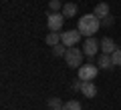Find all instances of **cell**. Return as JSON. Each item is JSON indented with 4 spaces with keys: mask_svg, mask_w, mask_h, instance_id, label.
I'll list each match as a JSON object with an SVG mask.
<instances>
[{
    "mask_svg": "<svg viewBox=\"0 0 121 110\" xmlns=\"http://www.w3.org/2000/svg\"><path fill=\"white\" fill-rule=\"evenodd\" d=\"M63 24H65L63 12H48L47 14V26H48L51 32H59V30L63 28Z\"/></svg>",
    "mask_w": 121,
    "mask_h": 110,
    "instance_id": "4",
    "label": "cell"
},
{
    "mask_svg": "<svg viewBox=\"0 0 121 110\" xmlns=\"http://www.w3.org/2000/svg\"><path fill=\"white\" fill-rule=\"evenodd\" d=\"M97 64H99V68H103V70H109V68L115 66L109 54H101V56H99V62H97Z\"/></svg>",
    "mask_w": 121,
    "mask_h": 110,
    "instance_id": "11",
    "label": "cell"
},
{
    "mask_svg": "<svg viewBox=\"0 0 121 110\" xmlns=\"http://www.w3.org/2000/svg\"><path fill=\"white\" fill-rule=\"evenodd\" d=\"M99 50H101V44L97 42V40L93 38V36H87L85 44H83V52H85L87 56H95Z\"/></svg>",
    "mask_w": 121,
    "mask_h": 110,
    "instance_id": "6",
    "label": "cell"
},
{
    "mask_svg": "<svg viewBox=\"0 0 121 110\" xmlns=\"http://www.w3.org/2000/svg\"><path fill=\"white\" fill-rule=\"evenodd\" d=\"M83 54H85V52H83L81 48H77V46H71V48H67V54H65L67 66H71V68H77V66H81V62H83Z\"/></svg>",
    "mask_w": 121,
    "mask_h": 110,
    "instance_id": "2",
    "label": "cell"
},
{
    "mask_svg": "<svg viewBox=\"0 0 121 110\" xmlns=\"http://www.w3.org/2000/svg\"><path fill=\"white\" fill-rule=\"evenodd\" d=\"M101 50H103V54H113V52L117 50V46H115V42H113L111 38H103L101 40Z\"/></svg>",
    "mask_w": 121,
    "mask_h": 110,
    "instance_id": "7",
    "label": "cell"
},
{
    "mask_svg": "<svg viewBox=\"0 0 121 110\" xmlns=\"http://www.w3.org/2000/svg\"><path fill=\"white\" fill-rule=\"evenodd\" d=\"M48 8H51V12H59L60 10V0H51L48 2Z\"/></svg>",
    "mask_w": 121,
    "mask_h": 110,
    "instance_id": "16",
    "label": "cell"
},
{
    "mask_svg": "<svg viewBox=\"0 0 121 110\" xmlns=\"http://www.w3.org/2000/svg\"><path fill=\"white\" fill-rule=\"evenodd\" d=\"M83 84H85V80H81V78H79V80H75V82H73V90H81Z\"/></svg>",
    "mask_w": 121,
    "mask_h": 110,
    "instance_id": "19",
    "label": "cell"
},
{
    "mask_svg": "<svg viewBox=\"0 0 121 110\" xmlns=\"http://www.w3.org/2000/svg\"><path fill=\"white\" fill-rule=\"evenodd\" d=\"M52 110H63V106H56V108H52Z\"/></svg>",
    "mask_w": 121,
    "mask_h": 110,
    "instance_id": "20",
    "label": "cell"
},
{
    "mask_svg": "<svg viewBox=\"0 0 121 110\" xmlns=\"http://www.w3.org/2000/svg\"><path fill=\"white\" fill-rule=\"evenodd\" d=\"M63 16H65V18L77 16V4H75V2H67V4L63 6Z\"/></svg>",
    "mask_w": 121,
    "mask_h": 110,
    "instance_id": "9",
    "label": "cell"
},
{
    "mask_svg": "<svg viewBox=\"0 0 121 110\" xmlns=\"http://www.w3.org/2000/svg\"><path fill=\"white\" fill-rule=\"evenodd\" d=\"M44 42H47L48 46H55V44H59V42H60V32H51V34H47Z\"/></svg>",
    "mask_w": 121,
    "mask_h": 110,
    "instance_id": "12",
    "label": "cell"
},
{
    "mask_svg": "<svg viewBox=\"0 0 121 110\" xmlns=\"http://www.w3.org/2000/svg\"><path fill=\"white\" fill-rule=\"evenodd\" d=\"M81 92L85 94L87 98H93V96H97V86L93 84V82H85L83 88H81Z\"/></svg>",
    "mask_w": 121,
    "mask_h": 110,
    "instance_id": "10",
    "label": "cell"
},
{
    "mask_svg": "<svg viewBox=\"0 0 121 110\" xmlns=\"http://www.w3.org/2000/svg\"><path fill=\"white\" fill-rule=\"evenodd\" d=\"M81 36L83 34L79 32V30H67V32H60V42L65 44L67 48H71V46H77L79 44Z\"/></svg>",
    "mask_w": 121,
    "mask_h": 110,
    "instance_id": "5",
    "label": "cell"
},
{
    "mask_svg": "<svg viewBox=\"0 0 121 110\" xmlns=\"http://www.w3.org/2000/svg\"><path fill=\"white\" fill-rule=\"evenodd\" d=\"M52 54H55V56H65V54H67V46H65L63 42L55 44V46H52Z\"/></svg>",
    "mask_w": 121,
    "mask_h": 110,
    "instance_id": "13",
    "label": "cell"
},
{
    "mask_svg": "<svg viewBox=\"0 0 121 110\" xmlns=\"http://www.w3.org/2000/svg\"><path fill=\"white\" fill-rule=\"evenodd\" d=\"M97 74H99V66H95V64H83V66H79V78L85 82H93L97 78Z\"/></svg>",
    "mask_w": 121,
    "mask_h": 110,
    "instance_id": "3",
    "label": "cell"
},
{
    "mask_svg": "<svg viewBox=\"0 0 121 110\" xmlns=\"http://www.w3.org/2000/svg\"><path fill=\"white\" fill-rule=\"evenodd\" d=\"M63 110H81V104L77 100H69V102L63 104Z\"/></svg>",
    "mask_w": 121,
    "mask_h": 110,
    "instance_id": "14",
    "label": "cell"
},
{
    "mask_svg": "<svg viewBox=\"0 0 121 110\" xmlns=\"http://www.w3.org/2000/svg\"><path fill=\"white\" fill-rule=\"evenodd\" d=\"M111 60H113V64H115V66H121V50H119V48L111 54Z\"/></svg>",
    "mask_w": 121,
    "mask_h": 110,
    "instance_id": "15",
    "label": "cell"
},
{
    "mask_svg": "<svg viewBox=\"0 0 121 110\" xmlns=\"http://www.w3.org/2000/svg\"><path fill=\"white\" fill-rule=\"evenodd\" d=\"M48 106H51V108H56V106H63V104H60L59 98H51V100H48Z\"/></svg>",
    "mask_w": 121,
    "mask_h": 110,
    "instance_id": "18",
    "label": "cell"
},
{
    "mask_svg": "<svg viewBox=\"0 0 121 110\" xmlns=\"http://www.w3.org/2000/svg\"><path fill=\"white\" fill-rule=\"evenodd\" d=\"M113 24V16H105L101 18V26H111Z\"/></svg>",
    "mask_w": 121,
    "mask_h": 110,
    "instance_id": "17",
    "label": "cell"
},
{
    "mask_svg": "<svg viewBox=\"0 0 121 110\" xmlns=\"http://www.w3.org/2000/svg\"><path fill=\"white\" fill-rule=\"evenodd\" d=\"M93 14H95V16H99V18L109 16V4H107V2H99V4L95 6V10H93Z\"/></svg>",
    "mask_w": 121,
    "mask_h": 110,
    "instance_id": "8",
    "label": "cell"
},
{
    "mask_svg": "<svg viewBox=\"0 0 121 110\" xmlns=\"http://www.w3.org/2000/svg\"><path fill=\"white\" fill-rule=\"evenodd\" d=\"M99 28H101V18L95 16V14H85V16L79 18L77 30L83 34V36H93Z\"/></svg>",
    "mask_w": 121,
    "mask_h": 110,
    "instance_id": "1",
    "label": "cell"
}]
</instances>
